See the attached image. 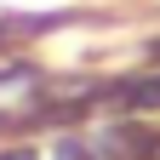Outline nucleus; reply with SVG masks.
Masks as SVG:
<instances>
[{
    "mask_svg": "<svg viewBox=\"0 0 160 160\" xmlns=\"http://www.w3.org/2000/svg\"><path fill=\"white\" fill-rule=\"evenodd\" d=\"M57 160H92L86 143H57Z\"/></svg>",
    "mask_w": 160,
    "mask_h": 160,
    "instance_id": "nucleus-1",
    "label": "nucleus"
},
{
    "mask_svg": "<svg viewBox=\"0 0 160 160\" xmlns=\"http://www.w3.org/2000/svg\"><path fill=\"white\" fill-rule=\"evenodd\" d=\"M0 160H34L29 149H6V154H0Z\"/></svg>",
    "mask_w": 160,
    "mask_h": 160,
    "instance_id": "nucleus-2",
    "label": "nucleus"
}]
</instances>
